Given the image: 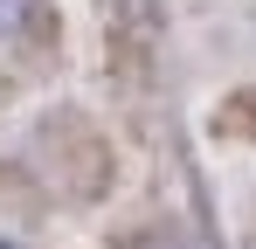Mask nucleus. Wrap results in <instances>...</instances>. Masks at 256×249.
<instances>
[{
	"mask_svg": "<svg viewBox=\"0 0 256 249\" xmlns=\"http://www.w3.org/2000/svg\"><path fill=\"white\" fill-rule=\"evenodd\" d=\"M42 21V0H0V42H28Z\"/></svg>",
	"mask_w": 256,
	"mask_h": 249,
	"instance_id": "nucleus-1",
	"label": "nucleus"
},
{
	"mask_svg": "<svg viewBox=\"0 0 256 249\" xmlns=\"http://www.w3.org/2000/svg\"><path fill=\"white\" fill-rule=\"evenodd\" d=\"M0 249H21V242H14V236H0Z\"/></svg>",
	"mask_w": 256,
	"mask_h": 249,
	"instance_id": "nucleus-2",
	"label": "nucleus"
}]
</instances>
